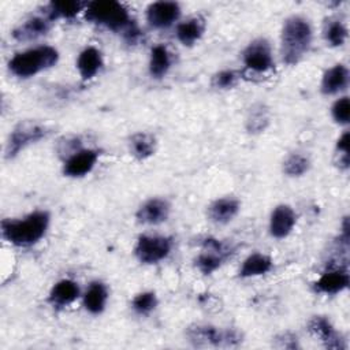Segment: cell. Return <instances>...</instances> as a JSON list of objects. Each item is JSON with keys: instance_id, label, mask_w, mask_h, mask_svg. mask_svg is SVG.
Returning <instances> with one entry per match:
<instances>
[{"instance_id": "cell-10", "label": "cell", "mask_w": 350, "mask_h": 350, "mask_svg": "<svg viewBox=\"0 0 350 350\" xmlns=\"http://www.w3.org/2000/svg\"><path fill=\"white\" fill-rule=\"evenodd\" d=\"M100 159V150L93 148H81L63 163V175L68 178H82L93 171Z\"/></svg>"}, {"instance_id": "cell-13", "label": "cell", "mask_w": 350, "mask_h": 350, "mask_svg": "<svg viewBox=\"0 0 350 350\" xmlns=\"http://www.w3.org/2000/svg\"><path fill=\"white\" fill-rule=\"evenodd\" d=\"M350 282L347 267H328L321 276L313 283V288L319 294L334 295L347 288Z\"/></svg>"}, {"instance_id": "cell-12", "label": "cell", "mask_w": 350, "mask_h": 350, "mask_svg": "<svg viewBox=\"0 0 350 350\" xmlns=\"http://www.w3.org/2000/svg\"><path fill=\"white\" fill-rule=\"evenodd\" d=\"M180 11V5L176 1H154L146 8V22L153 29H165L179 19Z\"/></svg>"}, {"instance_id": "cell-7", "label": "cell", "mask_w": 350, "mask_h": 350, "mask_svg": "<svg viewBox=\"0 0 350 350\" xmlns=\"http://www.w3.org/2000/svg\"><path fill=\"white\" fill-rule=\"evenodd\" d=\"M172 250V239L164 235L138 237L134 245V256L142 264H157L165 260Z\"/></svg>"}, {"instance_id": "cell-28", "label": "cell", "mask_w": 350, "mask_h": 350, "mask_svg": "<svg viewBox=\"0 0 350 350\" xmlns=\"http://www.w3.org/2000/svg\"><path fill=\"white\" fill-rule=\"evenodd\" d=\"M324 38L331 46H342L347 40V27L340 19H331L324 26Z\"/></svg>"}, {"instance_id": "cell-16", "label": "cell", "mask_w": 350, "mask_h": 350, "mask_svg": "<svg viewBox=\"0 0 350 350\" xmlns=\"http://www.w3.org/2000/svg\"><path fill=\"white\" fill-rule=\"evenodd\" d=\"M239 209L241 202L235 197H220L209 204L206 212L215 224H227L238 215Z\"/></svg>"}, {"instance_id": "cell-33", "label": "cell", "mask_w": 350, "mask_h": 350, "mask_svg": "<svg viewBox=\"0 0 350 350\" xmlns=\"http://www.w3.org/2000/svg\"><path fill=\"white\" fill-rule=\"evenodd\" d=\"M238 75L234 70H223L219 71L215 77H213V86L217 89H230L237 83Z\"/></svg>"}, {"instance_id": "cell-25", "label": "cell", "mask_w": 350, "mask_h": 350, "mask_svg": "<svg viewBox=\"0 0 350 350\" xmlns=\"http://www.w3.org/2000/svg\"><path fill=\"white\" fill-rule=\"evenodd\" d=\"M273 267V261L269 256L264 253H252L249 254L242 265L239 267L238 275L239 278H254V276H261L268 273Z\"/></svg>"}, {"instance_id": "cell-1", "label": "cell", "mask_w": 350, "mask_h": 350, "mask_svg": "<svg viewBox=\"0 0 350 350\" xmlns=\"http://www.w3.org/2000/svg\"><path fill=\"white\" fill-rule=\"evenodd\" d=\"M49 223V212L37 209L23 217L4 219L1 221V237L12 246L30 247L45 237Z\"/></svg>"}, {"instance_id": "cell-14", "label": "cell", "mask_w": 350, "mask_h": 350, "mask_svg": "<svg viewBox=\"0 0 350 350\" xmlns=\"http://www.w3.org/2000/svg\"><path fill=\"white\" fill-rule=\"evenodd\" d=\"M171 212V205L165 198L152 197L142 202L135 212L138 223L148 226H157L164 223Z\"/></svg>"}, {"instance_id": "cell-22", "label": "cell", "mask_w": 350, "mask_h": 350, "mask_svg": "<svg viewBox=\"0 0 350 350\" xmlns=\"http://www.w3.org/2000/svg\"><path fill=\"white\" fill-rule=\"evenodd\" d=\"M205 31V21L201 16L189 18L176 25L175 36L185 46H191L202 37Z\"/></svg>"}, {"instance_id": "cell-11", "label": "cell", "mask_w": 350, "mask_h": 350, "mask_svg": "<svg viewBox=\"0 0 350 350\" xmlns=\"http://www.w3.org/2000/svg\"><path fill=\"white\" fill-rule=\"evenodd\" d=\"M308 331L316 339H319L327 349L345 350L347 346L342 335L335 329L332 323L325 316H313L308 323Z\"/></svg>"}, {"instance_id": "cell-21", "label": "cell", "mask_w": 350, "mask_h": 350, "mask_svg": "<svg viewBox=\"0 0 350 350\" xmlns=\"http://www.w3.org/2000/svg\"><path fill=\"white\" fill-rule=\"evenodd\" d=\"M108 297L109 294H108L107 286L100 280H94L88 286V288L82 295L83 308L90 314H100L104 312L107 306Z\"/></svg>"}, {"instance_id": "cell-17", "label": "cell", "mask_w": 350, "mask_h": 350, "mask_svg": "<svg viewBox=\"0 0 350 350\" xmlns=\"http://www.w3.org/2000/svg\"><path fill=\"white\" fill-rule=\"evenodd\" d=\"M51 29V21L44 16H31L12 30V37L19 42H29L45 36Z\"/></svg>"}, {"instance_id": "cell-8", "label": "cell", "mask_w": 350, "mask_h": 350, "mask_svg": "<svg viewBox=\"0 0 350 350\" xmlns=\"http://www.w3.org/2000/svg\"><path fill=\"white\" fill-rule=\"evenodd\" d=\"M231 253V246L216 238L208 237L202 241V250L194 260L196 268L204 275H211L221 267Z\"/></svg>"}, {"instance_id": "cell-20", "label": "cell", "mask_w": 350, "mask_h": 350, "mask_svg": "<svg viewBox=\"0 0 350 350\" xmlns=\"http://www.w3.org/2000/svg\"><path fill=\"white\" fill-rule=\"evenodd\" d=\"M104 62L103 55L96 46H86L82 49L77 57V68L83 81L94 78L101 70Z\"/></svg>"}, {"instance_id": "cell-2", "label": "cell", "mask_w": 350, "mask_h": 350, "mask_svg": "<svg viewBox=\"0 0 350 350\" xmlns=\"http://www.w3.org/2000/svg\"><path fill=\"white\" fill-rule=\"evenodd\" d=\"M313 40V30L309 21L301 15L288 16L280 33V55L282 60L294 66L308 53Z\"/></svg>"}, {"instance_id": "cell-30", "label": "cell", "mask_w": 350, "mask_h": 350, "mask_svg": "<svg viewBox=\"0 0 350 350\" xmlns=\"http://www.w3.org/2000/svg\"><path fill=\"white\" fill-rule=\"evenodd\" d=\"M157 306V295L153 291H142L131 301L133 310L139 316H148Z\"/></svg>"}, {"instance_id": "cell-18", "label": "cell", "mask_w": 350, "mask_h": 350, "mask_svg": "<svg viewBox=\"0 0 350 350\" xmlns=\"http://www.w3.org/2000/svg\"><path fill=\"white\" fill-rule=\"evenodd\" d=\"M349 85V68L338 63L323 74L321 83H320V90L325 96H334L340 92H343Z\"/></svg>"}, {"instance_id": "cell-3", "label": "cell", "mask_w": 350, "mask_h": 350, "mask_svg": "<svg viewBox=\"0 0 350 350\" xmlns=\"http://www.w3.org/2000/svg\"><path fill=\"white\" fill-rule=\"evenodd\" d=\"M59 62V52L51 45H40L15 53L8 62V70L18 78H30L48 70Z\"/></svg>"}, {"instance_id": "cell-9", "label": "cell", "mask_w": 350, "mask_h": 350, "mask_svg": "<svg viewBox=\"0 0 350 350\" xmlns=\"http://www.w3.org/2000/svg\"><path fill=\"white\" fill-rule=\"evenodd\" d=\"M242 60L247 70L253 72H267L273 68V55L267 38L258 37L247 44L242 52Z\"/></svg>"}, {"instance_id": "cell-23", "label": "cell", "mask_w": 350, "mask_h": 350, "mask_svg": "<svg viewBox=\"0 0 350 350\" xmlns=\"http://www.w3.org/2000/svg\"><path fill=\"white\" fill-rule=\"evenodd\" d=\"M88 3L78 0L51 1L45 5V16L52 22L56 19H71L81 11H85Z\"/></svg>"}, {"instance_id": "cell-29", "label": "cell", "mask_w": 350, "mask_h": 350, "mask_svg": "<svg viewBox=\"0 0 350 350\" xmlns=\"http://www.w3.org/2000/svg\"><path fill=\"white\" fill-rule=\"evenodd\" d=\"M310 168V160L302 153H290L283 161V172L287 176H302Z\"/></svg>"}, {"instance_id": "cell-32", "label": "cell", "mask_w": 350, "mask_h": 350, "mask_svg": "<svg viewBox=\"0 0 350 350\" xmlns=\"http://www.w3.org/2000/svg\"><path fill=\"white\" fill-rule=\"evenodd\" d=\"M349 145H350V134L345 131L336 141V152L339 154V167L343 170L349 168Z\"/></svg>"}, {"instance_id": "cell-4", "label": "cell", "mask_w": 350, "mask_h": 350, "mask_svg": "<svg viewBox=\"0 0 350 350\" xmlns=\"http://www.w3.org/2000/svg\"><path fill=\"white\" fill-rule=\"evenodd\" d=\"M83 12L88 22L122 34L134 25L129 10L115 0L89 1Z\"/></svg>"}, {"instance_id": "cell-26", "label": "cell", "mask_w": 350, "mask_h": 350, "mask_svg": "<svg viewBox=\"0 0 350 350\" xmlns=\"http://www.w3.org/2000/svg\"><path fill=\"white\" fill-rule=\"evenodd\" d=\"M149 74L152 78L160 79L167 75L171 68V53L167 46L159 44L150 49L149 55Z\"/></svg>"}, {"instance_id": "cell-34", "label": "cell", "mask_w": 350, "mask_h": 350, "mask_svg": "<svg viewBox=\"0 0 350 350\" xmlns=\"http://www.w3.org/2000/svg\"><path fill=\"white\" fill-rule=\"evenodd\" d=\"M273 346L278 349H298L299 343H298V338L295 334L286 331V332H280L279 335H276L273 338Z\"/></svg>"}, {"instance_id": "cell-15", "label": "cell", "mask_w": 350, "mask_h": 350, "mask_svg": "<svg viewBox=\"0 0 350 350\" xmlns=\"http://www.w3.org/2000/svg\"><path fill=\"white\" fill-rule=\"evenodd\" d=\"M297 223L295 211L287 204L276 205L269 216V234L276 239L286 238Z\"/></svg>"}, {"instance_id": "cell-27", "label": "cell", "mask_w": 350, "mask_h": 350, "mask_svg": "<svg viewBox=\"0 0 350 350\" xmlns=\"http://www.w3.org/2000/svg\"><path fill=\"white\" fill-rule=\"evenodd\" d=\"M269 123V111L262 103H256L250 107L246 116V130L249 133H261Z\"/></svg>"}, {"instance_id": "cell-19", "label": "cell", "mask_w": 350, "mask_h": 350, "mask_svg": "<svg viewBox=\"0 0 350 350\" xmlns=\"http://www.w3.org/2000/svg\"><path fill=\"white\" fill-rule=\"evenodd\" d=\"M81 295V288L78 283L72 279H62L56 282L48 295L51 305L56 308H63L72 304Z\"/></svg>"}, {"instance_id": "cell-24", "label": "cell", "mask_w": 350, "mask_h": 350, "mask_svg": "<svg viewBox=\"0 0 350 350\" xmlns=\"http://www.w3.org/2000/svg\"><path fill=\"white\" fill-rule=\"evenodd\" d=\"M157 146L156 137L146 131L134 133L129 138V150L137 160H146L154 154Z\"/></svg>"}, {"instance_id": "cell-5", "label": "cell", "mask_w": 350, "mask_h": 350, "mask_svg": "<svg viewBox=\"0 0 350 350\" xmlns=\"http://www.w3.org/2000/svg\"><path fill=\"white\" fill-rule=\"evenodd\" d=\"M185 334L194 347H234L242 342L239 331L220 329L212 324H191Z\"/></svg>"}, {"instance_id": "cell-31", "label": "cell", "mask_w": 350, "mask_h": 350, "mask_svg": "<svg viewBox=\"0 0 350 350\" xmlns=\"http://www.w3.org/2000/svg\"><path fill=\"white\" fill-rule=\"evenodd\" d=\"M331 115L332 119L342 126L349 124L350 122V101L347 96L339 97L338 100H335V103L331 107Z\"/></svg>"}, {"instance_id": "cell-6", "label": "cell", "mask_w": 350, "mask_h": 350, "mask_svg": "<svg viewBox=\"0 0 350 350\" xmlns=\"http://www.w3.org/2000/svg\"><path fill=\"white\" fill-rule=\"evenodd\" d=\"M49 129L36 120H22L19 122L8 134L5 142V157L14 159L27 146L37 144L38 141L46 138Z\"/></svg>"}]
</instances>
